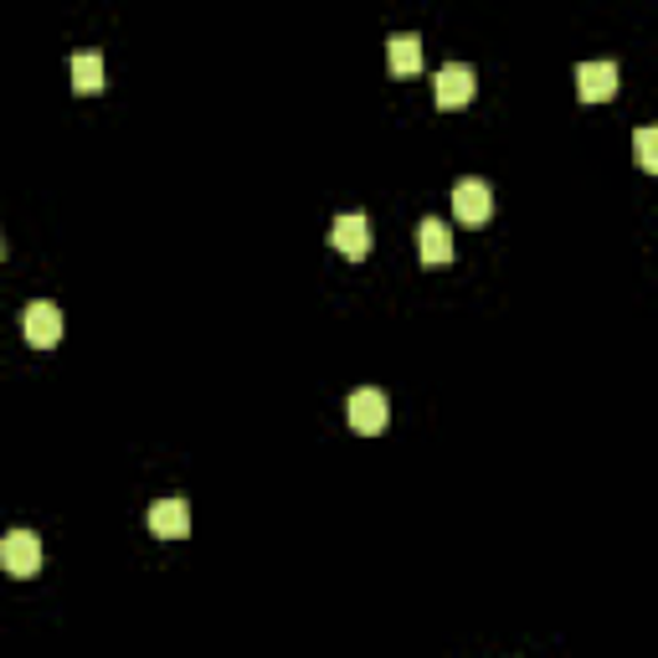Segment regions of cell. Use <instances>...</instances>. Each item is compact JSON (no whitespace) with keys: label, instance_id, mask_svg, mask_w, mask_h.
Segmentation results:
<instances>
[{"label":"cell","instance_id":"cell-2","mask_svg":"<svg viewBox=\"0 0 658 658\" xmlns=\"http://www.w3.org/2000/svg\"><path fill=\"white\" fill-rule=\"evenodd\" d=\"M350 428L361 432V438H376L381 428L391 422V406H386V391H376V386H361L355 396H350Z\"/></svg>","mask_w":658,"mask_h":658},{"label":"cell","instance_id":"cell-5","mask_svg":"<svg viewBox=\"0 0 658 658\" xmlns=\"http://www.w3.org/2000/svg\"><path fill=\"white\" fill-rule=\"evenodd\" d=\"M21 330H27V340L37 350H52L57 340H62V310L47 304V298H37V304H27V314H21Z\"/></svg>","mask_w":658,"mask_h":658},{"label":"cell","instance_id":"cell-4","mask_svg":"<svg viewBox=\"0 0 658 658\" xmlns=\"http://www.w3.org/2000/svg\"><path fill=\"white\" fill-rule=\"evenodd\" d=\"M473 88H479V82H473L469 62H448V68L432 78V98H438V108H463L473 98Z\"/></svg>","mask_w":658,"mask_h":658},{"label":"cell","instance_id":"cell-6","mask_svg":"<svg viewBox=\"0 0 658 658\" xmlns=\"http://www.w3.org/2000/svg\"><path fill=\"white\" fill-rule=\"evenodd\" d=\"M577 98L581 104H607V98H618V62H581L577 68Z\"/></svg>","mask_w":658,"mask_h":658},{"label":"cell","instance_id":"cell-11","mask_svg":"<svg viewBox=\"0 0 658 658\" xmlns=\"http://www.w3.org/2000/svg\"><path fill=\"white\" fill-rule=\"evenodd\" d=\"M72 88H78V94H104V57L98 52H78L72 57Z\"/></svg>","mask_w":658,"mask_h":658},{"label":"cell","instance_id":"cell-9","mask_svg":"<svg viewBox=\"0 0 658 658\" xmlns=\"http://www.w3.org/2000/svg\"><path fill=\"white\" fill-rule=\"evenodd\" d=\"M386 62L396 78H416L422 72V37H412V31H396V37L386 41Z\"/></svg>","mask_w":658,"mask_h":658},{"label":"cell","instance_id":"cell-13","mask_svg":"<svg viewBox=\"0 0 658 658\" xmlns=\"http://www.w3.org/2000/svg\"><path fill=\"white\" fill-rule=\"evenodd\" d=\"M0 257H6V232H0Z\"/></svg>","mask_w":658,"mask_h":658},{"label":"cell","instance_id":"cell-3","mask_svg":"<svg viewBox=\"0 0 658 658\" xmlns=\"http://www.w3.org/2000/svg\"><path fill=\"white\" fill-rule=\"evenodd\" d=\"M453 216L463 222V227H484L489 216H494V190L484 186V180H458L453 186Z\"/></svg>","mask_w":658,"mask_h":658},{"label":"cell","instance_id":"cell-10","mask_svg":"<svg viewBox=\"0 0 658 658\" xmlns=\"http://www.w3.org/2000/svg\"><path fill=\"white\" fill-rule=\"evenodd\" d=\"M416 243H422V263H428V268H438V263H453V232H448V222H438V216H428V222H422V237H416Z\"/></svg>","mask_w":658,"mask_h":658},{"label":"cell","instance_id":"cell-12","mask_svg":"<svg viewBox=\"0 0 658 658\" xmlns=\"http://www.w3.org/2000/svg\"><path fill=\"white\" fill-rule=\"evenodd\" d=\"M632 149H638V170L654 175V170H658V135H654V129H638Z\"/></svg>","mask_w":658,"mask_h":658},{"label":"cell","instance_id":"cell-8","mask_svg":"<svg viewBox=\"0 0 658 658\" xmlns=\"http://www.w3.org/2000/svg\"><path fill=\"white\" fill-rule=\"evenodd\" d=\"M330 247H340V253L350 257V263H361L365 253H371V222L365 216H340L335 227H330Z\"/></svg>","mask_w":658,"mask_h":658},{"label":"cell","instance_id":"cell-7","mask_svg":"<svg viewBox=\"0 0 658 658\" xmlns=\"http://www.w3.org/2000/svg\"><path fill=\"white\" fill-rule=\"evenodd\" d=\"M149 536L186 540L190 536V504L186 499H160V504H149Z\"/></svg>","mask_w":658,"mask_h":658},{"label":"cell","instance_id":"cell-1","mask_svg":"<svg viewBox=\"0 0 658 658\" xmlns=\"http://www.w3.org/2000/svg\"><path fill=\"white\" fill-rule=\"evenodd\" d=\"M0 566H6V577H37L41 571V536H31V530L0 536Z\"/></svg>","mask_w":658,"mask_h":658}]
</instances>
